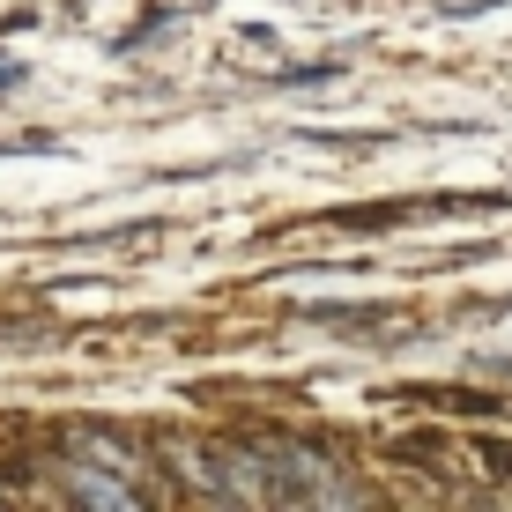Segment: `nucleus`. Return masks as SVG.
Returning a JSON list of instances; mask_svg holds the SVG:
<instances>
[{"label":"nucleus","mask_w":512,"mask_h":512,"mask_svg":"<svg viewBox=\"0 0 512 512\" xmlns=\"http://www.w3.org/2000/svg\"><path fill=\"white\" fill-rule=\"evenodd\" d=\"M15 82H23V75H15V60H0V90H15Z\"/></svg>","instance_id":"obj_4"},{"label":"nucleus","mask_w":512,"mask_h":512,"mask_svg":"<svg viewBox=\"0 0 512 512\" xmlns=\"http://www.w3.org/2000/svg\"><path fill=\"white\" fill-rule=\"evenodd\" d=\"M60 498H75V505H141V490H134V475H119V468H67V483H60Z\"/></svg>","instance_id":"obj_2"},{"label":"nucleus","mask_w":512,"mask_h":512,"mask_svg":"<svg viewBox=\"0 0 512 512\" xmlns=\"http://www.w3.org/2000/svg\"><path fill=\"white\" fill-rule=\"evenodd\" d=\"M67 453H75V461H97V468H119V475H141V453L127 438H104V431H67Z\"/></svg>","instance_id":"obj_3"},{"label":"nucleus","mask_w":512,"mask_h":512,"mask_svg":"<svg viewBox=\"0 0 512 512\" xmlns=\"http://www.w3.org/2000/svg\"><path fill=\"white\" fill-rule=\"evenodd\" d=\"M260 461L275 475V498L282 505H364V490H349L342 461H327L320 446H305V438H253Z\"/></svg>","instance_id":"obj_1"}]
</instances>
